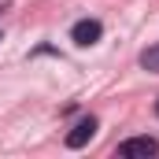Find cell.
<instances>
[{
  "instance_id": "obj_4",
  "label": "cell",
  "mask_w": 159,
  "mask_h": 159,
  "mask_svg": "<svg viewBox=\"0 0 159 159\" xmlns=\"http://www.w3.org/2000/svg\"><path fill=\"white\" fill-rule=\"evenodd\" d=\"M141 67H144V70H152V74H159V44H152V48H144V52H141Z\"/></svg>"
},
{
  "instance_id": "obj_3",
  "label": "cell",
  "mask_w": 159,
  "mask_h": 159,
  "mask_svg": "<svg viewBox=\"0 0 159 159\" xmlns=\"http://www.w3.org/2000/svg\"><path fill=\"white\" fill-rule=\"evenodd\" d=\"M96 126H100V122L93 119V115L78 119L74 126H70V133H67V148H85V144L96 137Z\"/></svg>"
},
{
  "instance_id": "obj_1",
  "label": "cell",
  "mask_w": 159,
  "mask_h": 159,
  "mask_svg": "<svg viewBox=\"0 0 159 159\" xmlns=\"http://www.w3.org/2000/svg\"><path fill=\"white\" fill-rule=\"evenodd\" d=\"M100 37H104V26H100V19H78V22L70 26V41H74L78 48H93Z\"/></svg>"
},
{
  "instance_id": "obj_6",
  "label": "cell",
  "mask_w": 159,
  "mask_h": 159,
  "mask_svg": "<svg viewBox=\"0 0 159 159\" xmlns=\"http://www.w3.org/2000/svg\"><path fill=\"white\" fill-rule=\"evenodd\" d=\"M156 111H159V107H156Z\"/></svg>"
},
{
  "instance_id": "obj_5",
  "label": "cell",
  "mask_w": 159,
  "mask_h": 159,
  "mask_svg": "<svg viewBox=\"0 0 159 159\" xmlns=\"http://www.w3.org/2000/svg\"><path fill=\"white\" fill-rule=\"evenodd\" d=\"M0 11H4V4H0Z\"/></svg>"
},
{
  "instance_id": "obj_2",
  "label": "cell",
  "mask_w": 159,
  "mask_h": 159,
  "mask_svg": "<svg viewBox=\"0 0 159 159\" xmlns=\"http://www.w3.org/2000/svg\"><path fill=\"white\" fill-rule=\"evenodd\" d=\"M119 156L122 159H148V156H159V141L156 137H129L119 144Z\"/></svg>"
}]
</instances>
